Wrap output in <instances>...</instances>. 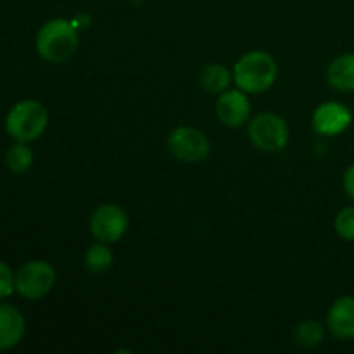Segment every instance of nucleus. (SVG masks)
Here are the masks:
<instances>
[{
    "label": "nucleus",
    "instance_id": "nucleus-1",
    "mask_svg": "<svg viewBox=\"0 0 354 354\" xmlns=\"http://www.w3.org/2000/svg\"><path fill=\"white\" fill-rule=\"evenodd\" d=\"M279 68L275 59L263 50H252L242 55L234 68V82L245 93L266 92L275 83Z\"/></svg>",
    "mask_w": 354,
    "mask_h": 354
},
{
    "label": "nucleus",
    "instance_id": "nucleus-2",
    "mask_svg": "<svg viewBox=\"0 0 354 354\" xmlns=\"http://www.w3.org/2000/svg\"><path fill=\"white\" fill-rule=\"evenodd\" d=\"M80 37L75 24L69 23L68 19L55 17V19L47 21L40 28L37 35V50L45 61L59 62L68 61L78 50Z\"/></svg>",
    "mask_w": 354,
    "mask_h": 354
},
{
    "label": "nucleus",
    "instance_id": "nucleus-3",
    "mask_svg": "<svg viewBox=\"0 0 354 354\" xmlns=\"http://www.w3.org/2000/svg\"><path fill=\"white\" fill-rule=\"evenodd\" d=\"M48 123L47 109L37 100H21L14 104L6 118V130L14 140H37Z\"/></svg>",
    "mask_w": 354,
    "mask_h": 354
},
{
    "label": "nucleus",
    "instance_id": "nucleus-4",
    "mask_svg": "<svg viewBox=\"0 0 354 354\" xmlns=\"http://www.w3.org/2000/svg\"><path fill=\"white\" fill-rule=\"evenodd\" d=\"M248 135L259 151L277 152L282 151L289 142V127L283 118L273 113H261L251 120Z\"/></svg>",
    "mask_w": 354,
    "mask_h": 354
},
{
    "label": "nucleus",
    "instance_id": "nucleus-5",
    "mask_svg": "<svg viewBox=\"0 0 354 354\" xmlns=\"http://www.w3.org/2000/svg\"><path fill=\"white\" fill-rule=\"evenodd\" d=\"M55 283V270L47 261H30L16 272V290L26 299H41Z\"/></svg>",
    "mask_w": 354,
    "mask_h": 354
},
{
    "label": "nucleus",
    "instance_id": "nucleus-6",
    "mask_svg": "<svg viewBox=\"0 0 354 354\" xmlns=\"http://www.w3.org/2000/svg\"><path fill=\"white\" fill-rule=\"evenodd\" d=\"M168 149L183 162H201L209 156L211 145L206 135L192 127H178L169 133Z\"/></svg>",
    "mask_w": 354,
    "mask_h": 354
},
{
    "label": "nucleus",
    "instance_id": "nucleus-7",
    "mask_svg": "<svg viewBox=\"0 0 354 354\" xmlns=\"http://www.w3.org/2000/svg\"><path fill=\"white\" fill-rule=\"evenodd\" d=\"M128 214L116 204H102L90 216V232L93 237L106 244L118 242L128 230Z\"/></svg>",
    "mask_w": 354,
    "mask_h": 354
},
{
    "label": "nucleus",
    "instance_id": "nucleus-8",
    "mask_svg": "<svg viewBox=\"0 0 354 354\" xmlns=\"http://www.w3.org/2000/svg\"><path fill=\"white\" fill-rule=\"evenodd\" d=\"M353 121V114L344 104L325 102L313 113V128L317 133L325 137H335L348 130Z\"/></svg>",
    "mask_w": 354,
    "mask_h": 354
},
{
    "label": "nucleus",
    "instance_id": "nucleus-9",
    "mask_svg": "<svg viewBox=\"0 0 354 354\" xmlns=\"http://www.w3.org/2000/svg\"><path fill=\"white\" fill-rule=\"evenodd\" d=\"M251 114L248 93L239 90H225L216 100V116L223 124L230 128H239L248 123Z\"/></svg>",
    "mask_w": 354,
    "mask_h": 354
},
{
    "label": "nucleus",
    "instance_id": "nucleus-10",
    "mask_svg": "<svg viewBox=\"0 0 354 354\" xmlns=\"http://www.w3.org/2000/svg\"><path fill=\"white\" fill-rule=\"evenodd\" d=\"M327 327L339 341L354 339V297H339L327 315Z\"/></svg>",
    "mask_w": 354,
    "mask_h": 354
},
{
    "label": "nucleus",
    "instance_id": "nucleus-11",
    "mask_svg": "<svg viewBox=\"0 0 354 354\" xmlns=\"http://www.w3.org/2000/svg\"><path fill=\"white\" fill-rule=\"evenodd\" d=\"M24 335V318L12 304L0 303V351L19 344Z\"/></svg>",
    "mask_w": 354,
    "mask_h": 354
},
{
    "label": "nucleus",
    "instance_id": "nucleus-12",
    "mask_svg": "<svg viewBox=\"0 0 354 354\" xmlns=\"http://www.w3.org/2000/svg\"><path fill=\"white\" fill-rule=\"evenodd\" d=\"M328 85L339 92H354V54L335 59L327 71Z\"/></svg>",
    "mask_w": 354,
    "mask_h": 354
},
{
    "label": "nucleus",
    "instance_id": "nucleus-13",
    "mask_svg": "<svg viewBox=\"0 0 354 354\" xmlns=\"http://www.w3.org/2000/svg\"><path fill=\"white\" fill-rule=\"evenodd\" d=\"M201 86L209 93H223L232 83V73L223 64H209L201 71Z\"/></svg>",
    "mask_w": 354,
    "mask_h": 354
},
{
    "label": "nucleus",
    "instance_id": "nucleus-14",
    "mask_svg": "<svg viewBox=\"0 0 354 354\" xmlns=\"http://www.w3.org/2000/svg\"><path fill=\"white\" fill-rule=\"evenodd\" d=\"M85 266L92 275H104L113 266V251L106 242L92 244L85 252Z\"/></svg>",
    "mask_w": 354,
    "mask_h": 354
},
{
    "label": "nucleus",
    "instance_id": "nucleus-15",
    "mask_svg": "<svg viewBox=\"0 0 354 354\" xmlns=\"http://www.w3.org/2000/svg\"><path fill=\"white\" fill-rule=\"evenodd\" d=\"M35 156L33 151L26 145V142H17L10 145L6 154V165L16 175H23L33 166Z\"/></svg>",
    "mask_w": 354,
    "mask_h": 354
},
{
    "label": "nucleus",
    "instance_id": "nucleus-16",
    "mask_svg": "<svg viewBox=\"0 0 354 354\" xmlns=\"http://www.w3.org/2000/svg\"><path fill=\"white\" fill-rule=\"evenodd\" d=\"M325 337V328L320 322L306 320L301 322L294 330V341L304 348H313V346L322 344Z\"/></svg>",
    "mask_w": 354,
    "mask_h": 354
},
{
    "label": "nucleus",
    "instance_id": "nucleus-17",
    "mask_svg": "<svg viewBox=\"0 0 354 354\" xmlns=\"http://www.w3.org/2000/svg\"><path fill=\"white\" fill-rule=\"evenodd\" d=\"M335 232L344 241H354V206L344 207L335 216Z\"/></svg>",
    "mask_w": 354,
    "mask_h": 354
},
{
    "label": "nucleus",
    "instance_id": "nucleus-18",
    "mask_svg": "<svg viewBox=\"0 0 354 354\" xmlns=\"http://www.w3.org/2000/svg\"><path fill=\"white\" fill-rule=\"evenodd\" d=\"M14 290H16V273H12L6 263L0 261V299L9 297Z\"/></svg>",
    "mask_w": 354,
    "mask_h": 354
},
{
    "label": "nucleus",
    "instance_id": "nucleus-19",
    "mask_svg": "<svg viewBox=\"0 0 354 354\" xmlns=\"http://www.w3.org/2000/svg\"><path fill=\"white\" fill-rule=\"evenodd\" d=\"M344 190L349 199L354 201V165L349 166L344 175Z\"/></svg>",
    "mask_w": 354,
    "mask_h": 354
}]
</instances>
